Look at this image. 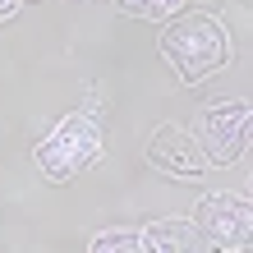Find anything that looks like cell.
Instances as JSON below:
<instances>
[{
    "label": "cell",
    "instance_id": "cell-6",
    "mask_svg": "<svg viewBox=\"0 0 253 253\" xmlns=\"http://www.w3.org/2000/svg\"><path fill=\"white\" fill-rule=\"evenodd\" d=\"M143 249H147V253H203L207 240L189 226V221L166 216V221H157V226L143 230Z\"/></svg>",
    "mask_w": 253,
    "mask_h": 253
},
{
    "label": "cell",
    "instance_id": "cell-7",
    "mask_svg": "<svg viewBox=\"0 0 253 253\" xmlns=\"http://www.w3.org/2000/svg\"><path fill=\"white\" fill-rule=\"evenodd\" d=\"M111 5L120 14H129V19H147V23H152V19H170L184 0H111Z\"/></svg>",
    "mask_w": 253,
    "mask_h": 253
},
{
    "label": "cell",
    "instance_id": "cell-4",
    "mask_svg": "<svg viewBox=\"0 0 253 253\" xmlns=\"http://www.w3.org/2000/svg\"><path fill=\"white\" fill-rule=\"evenodd\" d=\"M193 230L207 240V249H244L253 235V207L230 193H207L193 207Z\"/></svg>",
    "mask_w": 253,
    "mask_h": 253
},
{
    "label": "cell",
    "instance_id": "cell-9",
    "mask_svg": "<svg viewBox=\"0 0 253 253\" xmlns=\"http://www.w3.org/2000/svg\"><path fill=\"white\" fill-rule=\"evenodd\" d=\"M19 9V0H0V19H5V14H14Z\"/></svg>",
    "mask_w": 253,
    "mask_h": 253
},
{
    "label": "cell",
    "instance_id": "cell-5",
    "mask_svg": "<svg viewBox=\"0 0 253 253\" xmlns=\"http://www.w3.org/2000/svg\"><path fill=\"white\" fill-rule=\"evenodd\" d=\"M147 157H152V166L170 170V175H203L207 157L198 152V143H193V133H184L180 125H161L152 133V147H147Z\"/></svg>",
    "mask_w": 253,
    "mask_h": 253
},
{
    "label": "cell",
    "instance_id": "cell-2",
    "mask_svg": "<svg viewBox=\"0 0 253 253\" xmlns=\"http://www.w3.org/2000/svg\"><path fill=\"white\" fill-rule=\"evenodd\" d=\"M97 157H101V125H97V115H87V111H74L69 120H60V129H55L51 138L37 143V166L55 184L83 175Z\"/></svg>",
    "mask_w": 253,
    "mask_h": 253
},
{
    "label": "cell",
    "instance_id": "cell-8",
    "mask_svg": "<svg viewBox=\"0 0 253 253\" xmlns=\"http://www.w3.org/2000/svg\"><path fill=\"white\" fill-rule=\"evenodd\" d=\"M92 253H147V249H143V235L115 230V235H97V240H92Z\"/></svg>",
    "mask_w": 253,
    "mask_h": 253
},
{
    "label": "cell",
    "instance_id": "cell-1",
    "mask_svg": "<svg viewBox=\"0 0 253 253\" xmlns=\"http://www.w3.org/2000/svg\"><path fill=\"white\" fill-rule=\"evenodd\" d=\"M161 55L184 83H198L230 60V33L212 14H180L161 28Z\"/></svg>",
    "mask_w": 253,
    "mask_h": 253
},
{
    "label": "cell",
    "instance_id": "cell-3",
    "mask_svg": "<svg viewBox=\"0 0 253 253\" xmlns=\"http://www.w3.org/2000/svg\"><path fill=\"white\" fill-rule=\"evenodd\" d=\"M193 143L207 161L216 166H230V161L244 157L249 147V106L244 101H216V106L198 111V125H193Z\"/></svg>",
    "mask_w": 253,
    "mask_h": 253
}]
</instances>
